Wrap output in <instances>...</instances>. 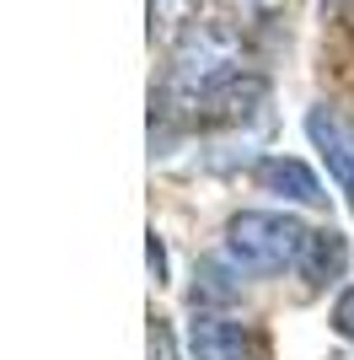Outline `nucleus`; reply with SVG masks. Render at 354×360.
<instances>
[{"label":"nucleus","instance_id":"11","mask_svg":"<svg viewBox=\"0 0 354 360\" xmlns=\"http://www.w3.org/2000/svg\"><path fill=\"white\" fill-rule=\"evenodd\" d=\"M150 274L166 280V253H162V242H156V237H150Z\"/></svg>","mask_w":354,"mask_h":360},{"label":"nucleus","instance_id":"2","mask_svg":"<svg viewBox=\"0 0 354 360\" xmlns=\"http://www.w3.org/2000/svg\"><path fill=\"white\" fill-rule=\"evenodd\" d=\"M225 242H231V258L252 274H280L284 264L301 258L306 248V226L290 221V215H268V210H242L225 226Z\"/></svg>","mask_w":354,"mask_h":360},{"label":"nucleus","instance_id":"1","mask_svg":"<svg viewBox=\"0 0 354 360\" xmlns=\"http://www.w3.org/2000/svg\"><path fill=\"white\" fill-rule=\"evenodd\" d=\"M242 75V38L221 22H199V27L183 32V44L172 54V75H166V97L172 103L199 108L209 91Z\"/></svg>","mask_w":354,"mask_h":360},{"label":"nucleus","instance_id":"10","mask_svg":"<svg viewBox=\"0 0 354 360\" xmlns=\"http://www.w3.org/2000/svg\"><path fill=\"white\" fill-rule=\"evenodd\" d=\"M333 328H339V339H349L354 345V290H343L339 307H333Z\"/></svg>","mask_w":354,"mask_h":360},{"label":"nucleus","instance_id":"3","mask_svg":"<svg viewBox=\"0 0 354 360\" xmlns=\"http://www.w3.org/2000/svg\"><path fill=\"white\" fill-rule=\"evenodd\" d=\"M306 135H311V146L322 150L327 172H333V183L343 188V199H349V210H354V146H349V135H343V124L333 119L327 108H311Z\"/></svg>","mask_w":354,"mask_h":360},{"label":"nucleus","instance_id":"8","mask_svg":"<svg viewBox=\"0 0 354 360\" xmlns=\"http://www.w3.org/2000/svg\"><path fill=\"white\" fill-rule=\"evenodd\" d=\"M145 349H150V360H177V345H172V328H166L162 317H150V333H145Z\"/></svg>","mask_w":354,"mask_h":360},{"label":"nucleus","instance_id":"5","mask_svg":"<svg viewBox=\"0 0 354 360\" xmlns=\"http://www.w3.org/2000/svg\"><path fill=\"white\" fill-rule=\"evenodd\" d=\"M295 269H301L306 285H327V280H339V274L349 269V237L333 231V226L306 231V248H301V258H295Z\"/></svg>","mask_w":354,"mask_h":360},{"label":"nucleus","instance_id":"7","mask_svg":"<svg viewBox=\"0 0 354 360\" xmlns=\"http://www.w3.org/2000/svg\"><path fill=\"white\" fill-rule=\"evenodd\" d=\"M236 274H242V264H225V258H204V264H199V285H193V301H231L236 290Z\"/></svg>","mask_w":354,"mask_h":360},{"label":"nucleus","instance_id":"6","mask_svg":"<svg viewBox=\"0 0 354 360\" xmlns=\"http://www.w3.org/2000/svg\"><path fill=\"white\" fill-rule=\"evenodd\" d=\"M188 349L193 360H247V328L231 317H193Z\"/></svg>","mask_w":354,"mask_h":360},{"label":"nucleus","instance_id":"4","mask_svg":"<svg viewBox=\"0 0 354 360\" xmlns=\"http://www.w3.org/2000/svg\"><path fill=\"white\" fill-rule=\"evenodd\" d=\"M258 183H263L268 194L290 199V205H322V183H317V172H311L306 162H295V156H263L258 162Z\"/></svg>","mask_w":354,"mask_h":360},{"label":"nucleus","instance_id":"9","mask_svg":"<svg viewBox=\"0 0 354 360\" xmlns=\"http://www.w3.org/2000/svg\"><path fill=\"white\" fill-rule=\"evenodd\" d=\"M199 11V0H150V16H156V22H188V16Z\"/></svg>","mask_w":354,"mask_h":360}]
</instances>
